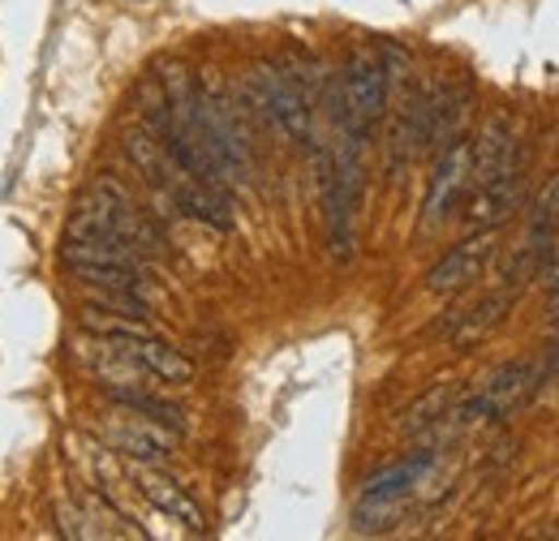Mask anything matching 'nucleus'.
I'll return each instance as SVG.
<instances>
[{
	"mask_svg": "<svg viewBox=\"0 0 559 541\" xmlns=\"http://www.w3.org/2000/svg\"><path fill=\"white\" fill-rule=\"evenodd\" d=\"M237 108H241V117H250L254 125H263L267 134H280L284 142H310L314 108L306 104V95L288 82V73L276 61H259L250 69V77L241 82Z\"/></svg>",
	"mask_w": 559,
	"mask_h": 541,
	"instance_id": "1",
	"label": "nucleus"
},
{
	"mask_svg": "<svg viewBox=\"0 0 559 541\" xmlns=\"http://www.w3.org/2000/svg\"><path fill=\"white\" fill-rule=\"evenodd\" d=\"M336 82H341V121H336V130L370 142V134H374V130L383 125V117H388V91H392L379 52L353 48L349 57H345V69H341Z\"/></svg>",
	"mask_w": 559,
	"mask_h": 541,
	"instance_id": "2",
	"label": "nucleus"
},
{
	"mask_svg": "<svg viewBox=\"0 0 559 541\" xmlns=\"http://www.w3.org/2000/svg\"><path fill=\"white\" fill-rule=\"evenodd\" d=\"M469 185H474V142L461 134L439 151V164H435V177H430V190H426V203H421V224L439 228L456 206L465 203Z\"/></svg>",
	"mask_w": 559,
	"mask_h": 541,
	"instance_id": "3",
	"label": "nucleus"
},
{
	"mask_svg": "<svg viewBox=\"0 0 559 541\" xmlns=\"http://www.w3.org/2000/svg\"><path fill=\"white\" fill-rule=\"evenodd\" d=\"M99 434H104V443H108L117 456H126V460H134V465H164V460L173 456V430L159 425V421H151V417H142L134 408L117 405L104 417Z\"/></svg>",
	"mask_w": 559,
	"mask_h": 541,
	"instance_id": "4",
	"label": "nucleus"
},
{
	"mask_svg": "<svg viewBox=\"0 0 559 541\" xmlns=\"http://www.w3.org/2000/svg\"><path fill=\"white\" fill-rule=\"evenodd\" d=\"M521 206H525V168H508V172H499L490 181L469 185L461 219H465L469 232L503 228L512 215H521Z\"/></svg>",
	"mask_w": 559,
	"mask_h": 541,
	"instance_id": "5",
	"label": "nucleus"
},
{
	"mask_svg": "<svg viewBox=\"0 0 559 541\" xmlns=\"http://www.w3.org/2000/svg\"><path fill=\"white\" fill-rule=\"evenodd\" d=\"M534 400V361H512L503 365L487 387L469 400V405L456 412L461 425H474V421H503L516 405Z\"/></svg>",
	"mask_w": 559,
	"mask_h": 541,
	"instance_id": "6",
	"label": "nucleus"
},
{
	"mask_svg": "<svg viewBox=\"0 0 559 541\" xmlns=\"http://www.w3.org/2000/svg\"><path fill=\"white\" fill-rule=\"evenodd\" d=\"M495 254V228H483V232H469L461 245H452L435 267L426 270V292L435 297H452V292H465L483 267Z\"/></svg>",
	"mask_w": 559,
	"mask_h": 541,
	"instance_id": "7",
	"label": "nucleus"
},
{
	"mask_svg": "<svg viewBox=\"0 0 559 541\" xmlns=\"http://www.w3.org/2000/svg\"><path fill=\"white\" fill-rule=\"evenodd\" d=\"M108 348H117L121 357H130L139 370H146L155 383H168V387H186V383H194V361L186 357V352H177L173 344H164V339L146 336V332H126V336H112L104 339Z\"/></svg>",
	"mask_w": 559,
	"mask_h": 541,
	"instance_id": "8",
	"label": "nucleus"
},
{
	"mask_svg": "<svg viewBox=\"0 0 559 541\" xmlns=\"http://www.w3.org/2000/svg\"><path fill=\"white\" fill-rule=\"evenodd\" d=\"M134 485H139L142 498H146L155 512L173 516V520L186 525L190 533H207V516H203V507L190 498V490H181L159 465H139V469H134Z\"/></svg>",
	"mask_w": 559,
	"mask_h": 541,
	"instance_id": "9",
	"label": "nucleus"
},
{
	"mask_svg": "<svg viewBox=\"0 0 559 541\" xmlns=\"http://www.w3.org/2000/svg\"><path fill=\"white\" fill-rule=\"evenodd\" d=\"M121 146H126V159L146 177V185L159 190V194H173V185L190 177V172H181V164L173 159V151L151 134V130H142V125H126L121 130Z\"/></svg>",
	"mask_w": 559,
	"mask_h": 541,
	"instance_id": "10",
	"label": "nucleus"
},
{
	"mask_svg": "<svg viewBox=\"0 0 559 541\" xmlns=\"http://www.w3.org/2000/svg\"><path fill=\"white\" fill-rule=\"evenodd\" d=\"M168 203L177 206L181 215H190V219L215 228V232H228V228L237 224V219H233V203H228V190L203 185V181H194V177L177 181L173 194H168Z\"/></svg>",
	"mask_w": 559,
	"mask_h": 541,
	"instance_id": "11",
	"label": "nucleus"
},
{
	"mask_svg": "<svg viewBox=\"0 0 559 541\" xmlns=\"http://www.w3.org/2000/svg\"><path fill=\"white\" fill-rule=\"evenodd\" d=\"M512 151H516L512 121H508V112H495L478 130V142H474V185L508 172V168H521V164H512Z\"/></svg>",
	"mask_w": 559,
	"mask_h": 541,
	"instance_id": "12",
	"label": "nucleus"
},
{
	"mask_svg": "<svg viewBox=\"0 0 559 541\" xmlns=\"http://www.w3.org/2000/svg\"><path fill=\"white\" fill-rule=\"evenodd\" d=\"M512 305H516V288H499V292H490L483 297L461 323H456V332H452V348H474V344H483V339L512 314Z\"/></svg>",
	"mask_w": 559,
	"mask_h": 541,
	"instance_id": "13",
	"label": "nucleus"
},
{
	"mask_svg": "<svg viewBox=\"0 0 559 541\" xmlns=\"http://www.w3.org/2000/svg\"><path fill=\"white\" fill-rule=\"evenodd\" d=\"M139 125L151 130L159 142H168V134H173V108H168V95H164L155 73L139 82Z\"/></svg>",
	"mask_w": 559,
	"mask_h": 541,
	"instance_id": "14",
	"label": "nucleus"
},
{
	"mask_svg": "<svg viewBox=\"0 0 559 541\" xmlns=\"http://www.w3.org/2000/svg\"><path fill=\"white\" fill-rule=\"evenodd\" d=\"M556 228H559V177L556 181H547V190L538 194V203L530 206V232H525V245L543 254V250L551 245Z\"/></svg>",
	"mask_w": 559,
	"mask_h": 541,
	"instance_id": "15",
	"label": "nucleus"
},
{
	"mask_svg": "<svg viewBox=\"0 0 559 541\" xmlns=\"http://www.w3.org/2000/svg\"><path fill=\"white\" fill-rule=\"evenodd\" d=\"M452 387L448 383H439V387H430V392H421L414 405L405 408V417H401V430L405 434H421L426 425H435V421H443V408L452 405Z\"/></svg>",
	"mask_w": 559,
	"mask_h": 541,
	"instance_id": "16",
	"label": "nucleus"
},
{
	"mask_svg": "<svg viewBox=\"0 0 559 541\" xmlns=\"http://www.w3.org/2000/svg\"><path fill=\"white\" fill-rule=\"evenodd\" d=\"M534 275L543 279V288H556V284H559V237H551V245L538 254V267H534Z\"/></svg>",
	"mask_w": 559,
	"mask_h": 541,
	"instance_id": "17",
	"label": "nucleus"
},
{
	"mask_svg": "<svg viewBox=\"0 0 559 541\" xmlns=\"http://www.w3.org/2000/svg\"><path fill=\"white\" fill-rule=\"evenodd\" d=\"M547 327H559V284L551 288V301H547Z\"/></svg>",
	"mask_w": 559,
	"mask_h": 541,
	"instance_id": "18",
	"label": "nucleus"
}]
</instances>
